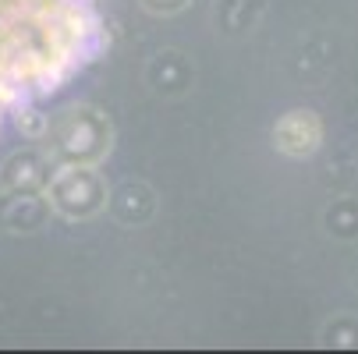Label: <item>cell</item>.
I'll use <instances>...</instances> for the list:
<instances>
[{
  "label": "cell",
  "mask_w": 358,
  "mask_h": 354,
  "mask_svg": "<svg viewBox=\"0 0 358 354\" xmlns=\"http://www.w3.org/2000/svg\"><path fill=\"white\" fill-rule=\"evenodd\" d=\"M99 46V0H0V131Z\"/></svg>",
  "instance_id": "1"
}]
</instances>
